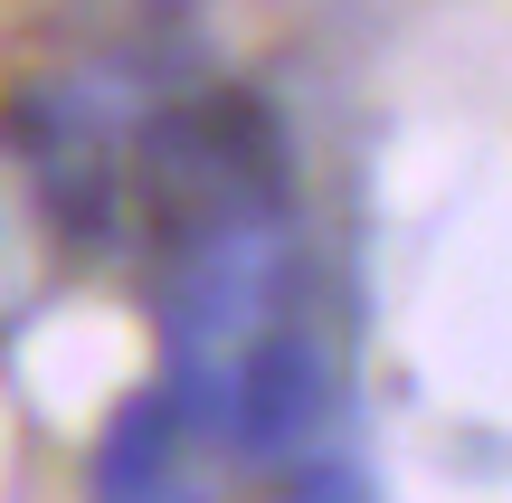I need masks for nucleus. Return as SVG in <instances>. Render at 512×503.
<instances>
[{
	"label": "nucleus",
	"mask_w": 512,
	"mask_h": 503,
	"mask_svg": "<svg viewBox=\"0 0 512 503\" xmlns=\"http://www.w3.org/2000/svg\"><path fill=\"white\" fill-rule=\"evenodd\" d=\"M171 428H181L171 399H133L124 409V428H114V447H105V503H124V494H143V485L171 475Z\"/></svg>",
	"instance_id": "nucleus-2"
},
{
	"label": "nucleus",
	"mask_w": 512,
	"mask_h": 503,
	"mask_svg": "<svg viewBox=\"0 0 512 503\" xmlns=\"http://www.w3.org/2000/svg\"><path fill=\"white\" fill-rule=\"evenodd\" d=\"M124 503H190V494H171V475H162V485H143V494H124Z\"/></svg>",
	"instance_id": "nucleus-4"
},
{
	"label": "nucleus",
	"mask_w": 512,
	"mask_h": 503,
	"mask_svg": "<svg viewBox=\"0 0 512 503\" xmlns=\"http://www.w3.org/2000/svg\"><path fill=\"white\" fill-rule=\"evenodd\" d=\"M304 503H361V494H351V485H342V475H323V485H313Z\"/></svg>",
	"instance_id": "nucleus-3"
},
{
	"label": "nucleus",
	"mask_w": 512,
	"mask_h": 503,
	"mask_svg": "<svg viewBox=\"0 0 512 503\" xmlns=\"http://www.w3.org/2000/svg\"><path fill=\"white\" fill-rule=\"evenodd\" d=\"M313 418H323V361L304 342H266L238 371V390H228V428H238L247 456H275L294 437H313Z\"/></svg>",
	"instance_id": "nucleus-1"
}]
</instances>
